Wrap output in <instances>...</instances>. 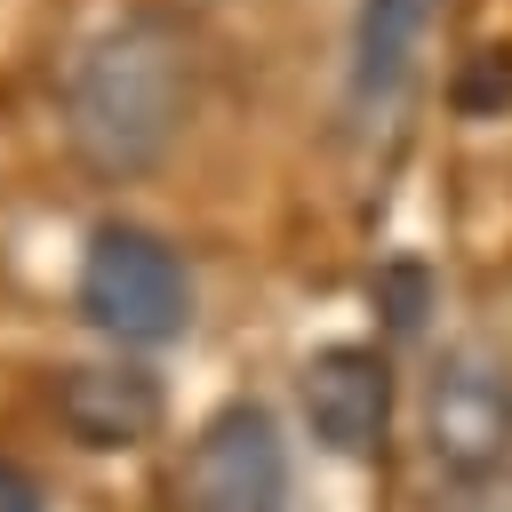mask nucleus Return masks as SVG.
Returning a JSON list of instances; mask_svg holds the SVG:
<instances>
[{
    "label": "nucleus",
    "instance_id": "obj_1",
    "mask_svg": "<svg viewBox=\"0 0 512 512\" xmlns=\"http://www.w3.org/2000/svg\"><path fill=\"white\" fill-rule=\"evenodd\" d=\"M192 120V32L160 8L104 24L64 72V144L88 176H152Z\"/></svg>",
    "mask_w": 512,
    "mask_h": 512
},
{
    "label": "nucleus",
    "instance_id": "obj_2",
    "mask_svg": "<svg viewBox=\"0 0 512 512\" xmlns=\"http://www.w3.org/2000/svg\"><path fill=\"white\" fill-rule=\"evenodd\" d=\"M416 456L432 504L512 488V352L496 336H448L416 376Z\"/></svg>",
    "mask_w": 512,
    "mask_h": 512
},
{
    "label": "nucleus",
    "instance_id": "obj_3",
    "mask_svg": "<svg viewBox=\"0 0 512 512\" xmlns=\"http://www.w3.org/2000/svg\"><path fill=\"white\" fill-rule=\"evenodd\" d=\"M72 304L96 336H112L120 352H160L192 328V272H184V248L160 240L152 224H96L88 248H80V272H72Z\"/></svg>",
    "mask_w": 512,
    "mask_h": 512
},
{
    "label": "nucleus",
    "instance_id": "obj_4",
    "mask_svg": "<svg viewBox=\"0 0 512 512\" xmlns=\"http://www.w3.org/2000/svg\"><path fill=\"white\" fill-rule=\"evenodd\" d=\"M176 512H288V440L264 400H224L184 440Z\"/></svg>",
    "mask_w": 512,
    "mask_h": 512
},
{
    "label": "nucleus",
    "instance_id": "obj_5",
    "mask_svg": "<svg viewBox=\"0 0 512 512\" xmlns=\"http://www.w3.org/2000/svg\"><path fill=\"white\" fill-rule=\"evenodd\" d=\"M296 416H304V432L328 456H344V464L376 456L384 424H392V360L376 344H360V336H336V344L304 352V368H296Z\"/></svg>",
    "mask_w": 512,
    "mask_h": 512
},
{
    "label": "nucleus",
    "instance_id": "obj_6",
    "mask_svg": "<svg viewBox=\"0 0 512 512\" xmlns=\"http://www.w3.org/2000/svg\"><path fill=\"white\" fill-rule=\"evenodd\" d=\"M440 8L448 0H352V32H344V112H352V128L400 120V104L416 96Z\"/></svg>",
    "mask_w": 512,
    "mask_h": 512
},
{
    "label": "nucleus",
    "instance_id": "obj_7",
    "mask_svg": "<svg viewBox=\"0 0 512 512\" xmlns=\"http://www.w3.org/2000/svg\"><path fill=\"white\" fill-rule=\"evenodd\" d=\"M56 416H64V432H72L80 448L112 456V448H144V440L160 432L168 392H160V376L136 368V360H96V368H64Z\"/></svg>",
    "mask_w": 512,
    "mask_h": 512
},
{
    "label": "nucleus",
    "instance_id": "obj_8",
    "mask_svg": "<svg viewBox=\"0 0 512 512\" xmlns=\"http://www.w3.org/2000/svg\"><path fill=\"white\" fill-rule=\"evenodd\" d=\"M0 512H48V488H40L16 456H0Z\"/></svg>",
    "mask_w": 512,
    "mask_h": 512
},
{
    "label": "nucleus",
    "instance_id": "obj_9",
    "mask_svg": "<svg viewBox=\"0 0 512 512\" xmlns=\"http://www.w3.org/2000/svg\"><path fill=\"white\" fill-rule=\"evenodd\" d=\"M432 512H512V488L504 496H456V504H432Z\"/></svg>",
    "mask_w": 512,
    "mask_h": 512
}]
</instances>
